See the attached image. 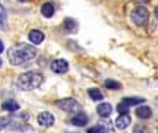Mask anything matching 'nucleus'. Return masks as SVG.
<instances>
[{
	"label": "nucleus",
	"instance_id": "1",
	"mask_svg": "<svg viewBox=\"0 0 158 133\" xmlns=\"http://www.w3.org/2000/svg\"><path fill=\"white\" fill-rule=\"evenodd\" d=\"M37 56V50L29 44H16L9 50V61L13 66H21L32 60Z\"/></svg>",
	"mask_w": 158,
	"mask_h": 133
},
{
	"label": "nucleus",
	"instance_id": "2",
	"mask_svg": "<svg viewBox=\"0 0 158 133\" xmlns=\"http://www.w3.org/2000/svg\"><path fill=\"white\" fill-rule=\"evenodd\" d=\"M44 82V75L40 72H27L22 73L18 79V86L23 91H32L38 88L41 83Z\"/></svg>",
	"mask_w": 158,
	"mask_h": 133
},
{
	"label": "nucleus",
	"instance_id": "3",
	"mask_svg": "<svg viewBox=\"0 0 158 133\" xmlns=\"http://www.w3.org/2000/svg\"><path fill=\"white\" fill-rule=\"evenodd\" d=\"M130 18H132V21L138 25V27H145L149 21V12L143 7V6H138L135 7L132 13H130Z\"/></svg>",
	"mask_w": 158,
	"mask_h": 133
},
{
	"label": "nucleus",
	"instance_id": "4",
	"mask_svg": "<svg viewBox=\"0 0 158 133\" xmlns=\"http://www.w3.org/2000/svg\"><path fill=\"white\" fill-rule=\"evenodd\" d=\"M57 107L60 110L66 111V113H79V111L82 110L81 104L75 98H63V100L57 101Z\"/></svg>",
	"mask_w": 158,
	"mask_h": 133
},
{
	"label": "nucleus",
	"instance_id": "5",
	"mask_svg": "<svg viewBox=\"0 0 158 133\" xmlns=\"http://www.w3.org/2000/svg\"><path fill=\"white\" fill-rule=\"evenodd\" d=\"M50 67L54 73H66L69 70V63L64 59H57V60L51 61Z\"/></svg>",
	"mask_w": 158,
	"mask_h": 133
},
{
	"label": "nucleus",
	"instance_id": "6",
	"mask_svg": "<svg viewBox=\"0 0 158 133\" xmlns=\"http://www.w3.org/2000/svg\"><path fill=\"white\" fill-rule=\"evenodd\" d=\"M38 123L41 126H45V127H50L54 124V116L48 113V111H44V113H40L38 116Z\"/></svg>",
	"mask_w": 158,
	"mask_h": 133
},
{
	"label": "nucleus",
	"instance_id": "7",
	"mask_svg": "<svg viewBox=\"0 0 158 133\" xmlns=\"http://www.w3.org/2000/svg\"><path fill=\"white\" fill-rule=\"evenodd\" d=\"M70 123H72L73 126L82 127V126H85V124L88 123V116H86L85 113H82V111H79V113H76V114L70 118Z\"/></svg>",
	"mask_w": 158,
	"mask_h": 133
},
{
	"label": "nucleus",
	"instance_id": "8",
	"mask_svg": "<svg viewBox=\"0 0 158 133\" xmlns=\"http://www.w3.org/2000/svg\"><path fill=\"white\" fill-rule=\"evenodd\" d=\"M130 122H132V120H130L129 114H120V116L116 118L114 124H116V127L117 129H122V130H123V129H126L127 126H129Z\"/></svg>",
	"mask_w": 158,
	"mask_h": 133
},
{
	"label": "nucleus",
	"instance_id": "9",
	"mask_svg": "<svg viewBox=\"0 0 158 133\" xmlns=\"http://www.w3.org/2000/svg\"><path fill=\"white\" fill-rule=\"evenodd\" d=\"M111 111H113V107L108 102H101L100 106L97 107V113H98L100 117H108L111 114Z\"/></svg>",
	"mask_w": 158,
	"mask_h": 133
},
{
	"label": "nucleus",
	"instance_id": "10",
	"mask_svg": "<svg viewBox=\"0 0 158 133\" xmlns=\"http://www.w3.org/2000/svg\"><path fill=\"white\" fill-rule=\"evenodd\" d=\"M28 38L31 43H34V44H41L43 43V39H44V34L38 31V29H34V31H31L28 34Z\"/></svg>",
	"mask_w": 158,
	"mask_h": 133
},
{
	"label": "nucleus",
	"instance_id": "11",
	"mask_svg": "<svg viewBox=\"0 0 158 133\" xmlns=\"http://www.w3.org/2000/svg\"><path fill=\"white\" fill-rule=\"evenodd\" d=\"M136 116L139 117V118H149V117L152 116V110H151V107L142 106L136 110Z\"/></svg>",
	"mask_w": 158,
	"mask_h": 133
},
{
	"label": "nucleus",
	"instance_id": "12",
	"mask_svg": "<svg viewBox=\"0 0 158 133\" xmlns=\"http://www.w3.org/2000/svg\"><path fill=\"white\" fill-rule=\"evenodd\" d=\"M2 108L5 111H10V113H16L19 110V104H18L16 101L13 100H9V101H5L3 104H2Z\"/></svg>",
	"mask_w": 158,
	"mask_h": 133
},
{
	"label": "nucleus",
	"instance_id": "13",
	"mask_svg": "<svg viewBox=\"0 0 158 133\" xmlns=\"http://www.w3.org/2000/svg\"><path fill=\"white\" fill-rule=\"evenodd\" d=\"M41 13L45 18H51L54 15V6L51 5V3H44V5L41 6Z\"/></svg>",
	"mask_w": 158,
	"mask_h": 133
},
{
	"label": "nucleus",
	"instance_id": "14",
	"mask_svg": "<svg viewBox=\"0 0 158 133\" xmlns=\"http://www.w3.org/2000/svg\"><path fill=\"white\" fill-rule=\"evenodd\" d=\"M0 28L2 29L7 28V13H6V9L3 7L2 3H0Z\"/></svg>",
	"mask_w": 158,
	"mask_h": 133
},
{
	"label": "nucleus",
	"instance_id": "15",
	"mask_svg": "<svg viewBox=\"0 0 158 133\" xmlns=\"http://www.w3.org/2000/svg\"><path fill=\"white\" fill-rule=\"evenodd\" d=\"M63 27H64V29H66V31L75 32V31H76V28H78V23L75 22L73 19L68 18V19H64V22H63Z\"/></svg>",
	"mask_w": 158,
	"mask_h": 133
},
{
	"label": "nucleus",
	"instance_id": "16",
	"mask_svg": "<svg viewBox=\"0 0 158 133\" xmlns=\"http://www.w3.org/2000/svg\"><path fill=\"white\" fill-rule=\"evenodd\" d=\"M122 102H123V104H126L127 107H130V106H138V104L145 102V98H124Z\"/></svg>",
	"mask_w": 158,
	"mask_h": 133
},
{
	"label": "nucleus",
	"instance_id": "17",
	"mask_svg": "<svg viewBox=\"0 0 158 133\" xmlns=\"http://www.w3.org/2000/svg\"><path fill=\"white\" fill-rule=\"evenodd\" d=\"M88 95L91 97V100H94V101H101L102 100L101 91H100V89H97V88L89 89V91H88Z\"/></svg>",
	"mask_w": 158,
	"mask_h": 133
},
{
	"label": "nucleus",
	"instance_id": "18",
	"mask_svg": "<svg viewBox=\"0 0 158 133\" xmlns=\"http://www.w3.org/2000/svg\"><path fill=\"white\" fill-rule=\"evenodd\" d=\"M104 86L108 88V89H120L122 88L120 82H116V81H113V79H107V81L104 82Z\"/></svg>",
	"mask_w": 158,
	"mask_h": 133
},
{
	"label": "nucleus",
	"instance_id": "19",
	"mask_svg": "<svg viewBox=\"0 0 158 133\" xmlns=\"http://www.w3.org/2000/svg\"><path fill=\"white\" fill-rule=\"evenodd\" d=\"M133 133H151V130L147 126H143V124H136L133 127Z\"/></svg>",
	"mask_w": 158,
	"mask_h": 133
},
{
	"label": "nucleus",
	"instance_id": "20",
	"mask_svg": "<svg viewBox=\"0 0 158 133\" xmlns=\"http://www.w3.org/2000/svg\"><path fill=\"white\" fill-rule=\"evenodd\" d=\"M10 117H0V130H3L5 127H7L10 124Z\"/></svg>",
	"mask_w": 158,
	"mask_h": 133
},
{
	"label": "nucleus",
	"instance_id": "21",
	"mask_svg": "<svg viewBox=\"0 0 158 133\" xmlns=\"http://www.w3.org/2000/svg\"><path fill=\"white\" fill-rule=\"evenodd\" d=\"M88 133H108V130L106 127H102V126H94V127H91L88 130Z\"/></svg>",
	"mask_w": 158,
	"mask_h": 133
},
{
	"label": "nucleus",
	"instance_id": "22",
	"mask_svg": "<svg viewBox=\"0 0 158 133\" xmlns=\"http://www.w3.org/2000/svg\"><path fill=\"white\" fill-rule=\"evenodd\" d=\"M117 111L120 114H129V107L126 106V104H123V102H120L117 106Z\"/></svg>",
	"mask_w": 158,
	"mask_h": 133
},
{
	"label": "nucleus",
	"instance_id": "23",
	"mask_svg": "<svg viewBox=\"0 0 158 133\" xmlns=\"http://www.w3.org/2000/svg\"><path fill=\"white\" fill-rule=\"evenodd\" d=\"M5 50V45H3V43H2V39H0V53Z\"/></svg>",
	"mask_w": 158,
	"mask_h": 133
},
{
	"label": "nucleus",
	"instance_id": "24",
	"mask_svg": "<svg viewBox=\"0 0 158 133\" xmlns=\"http://www.w3.org/2000/svg\"><path fill=\"white\" fill-rule=\"evenodd\" d=\"M136 2H139V3H148L149 0H136Z\"/></svg>",
	"mask_w": 158,
	"mask_h": 133
},
{
	"label": "nucleus",
	"instance_id": "25",
	"mask_svg": "<svg viewBox=\"0 0 158 133\" xmlns=\"http://www.w3.org/2000/svg\"><path fill=\"white\" fill-rule=\"evenodd\" d=\"M18 2H28V0H18Z\"/></svg>",
	"mask_w": 158,
	"mask_h": 133
},
{
	"label": "nucleus",
	"instance_id": "26",
	"mask_svg": "<svg viewBox=\"0 0 158 133\" xmlns=\"http://www.w3.org/2000/svg\"><path fill=\"white\" fill-rule=\"evenodd\" d=\"M0 67H2V60H0Z\"/></svg>",
	"mask_w": 158,
	"mask_h": 133
},
{
	"label": "nucleus",
	"instance_id": "27",
	"mask_svg": "<svg viewBox=\"0 0 158 133\" xmlns=\"http://www.w3.org/2000/svg\"><path fill=\"white\" fill-rule=\"evenodd\" d=\"M72 133H76V132H72Z\"/></svg>",
	"mask_w": 158,
	"mask_h": 133
}]
</instances>
